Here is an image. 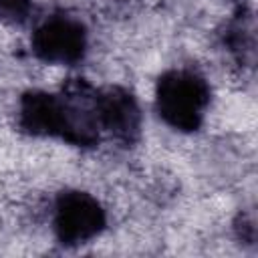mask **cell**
I'll return each instance as SVG.
<instances>
[{"instance_id": "obj_1", "label": "cell", "mask_w": 258, "mask_h": 258, "mask_svg": "<svg viewBox=\"0 0 258 258\" xmlns=\"http://www.w3.org/2000/svg\"><path fill=\"white\" fill-rule=\"evenodd\" d=\"M20 129L36 137H56L77 147H93L101 139L97 89L77 79L60 93L28 91L20 99Z\"/></svg>"}, {"instance_id": "obj_2", "label": "cell", "mask_w": 258, "mask_h": 258, "mask_svg": "<svg viewBox=\"0 0 258 258\" xmlns=\"http://www.w3.org/2000/svg\"><path fill=\"white\" fill-rule=\"evenodd\" d=\"M210 105V87L206 79L191 69L165 71L155 87L157 115L177 131H196L204 123Z\"/></svg>"}, {"instance_id": "obj_3", "label": "cell", "mask_w": 258, "mask_h": 258, "mask_svg": "<svg viewBox=\"0 0 258 258\" xmlns=\"http://www.w3.org/2000/svg\"><path fill=\"white\" fill-rule=\"evenodd\" d=\"M105 224V210L91 194L81 189H67L58 194L52 212V228L62 246L87 244L103 232Z\"/></svg>"}, {"instance_id": "obj_4", "label": "cell", "mask_w": 258, "mask_h": 258, "mask_svg": "<svg viewBox=\"0 0 258 258\" xmlns=\"http://www.w3.org/2000/svg\"><path fill=\"white\" fill-rule=\"evenodd\" d=\"M32 50L44 62L75 64L87 52V28L75 16L52 14L34 28Z\"/></svg>"}, {"instance_id": "obj_5", "label": "cell", "mask_w": 258, "mask_h": 258, "mask_svg": "<svg viewBox=\"0 0 258 258\" xmlns=\"http://www.w3.org/2000/svg\"><path fill=\"white\" fill-rule=\"evenodd\" d=\"M97 117L101 133H109L123 145L139 137L141 111L137 99L123 87L97 89Z\"/></svg>"}, {"instance_id": "obj_6", "label": "cell", "mask_w": 258, "mask_h": 258, "mask_svg": "<svg viewBox=\"0 0 258 258\" xmlns=\"http://www.w3.org/2000/svg\"><path fill=\"white\" fill-rule=\"evenodd\" d=\"M224 44L240 64H252L256 54V26L248 8H242L226 24Z\"/></svg>"}, {"instance_id": "obj_7", "label": "cell", "mask_w": 258, "mask_h": 258, "mask_svg": "<svg viewBox=\"0 0 258 258\" xmlns=\"http://www.w3.org/2000/svg\"><path fill=\"white\" fill-rule=\"evenodd\" d=\"M32 0H0V20L4 22H24L30 14Z\"/></svg>"}]
</instances>
